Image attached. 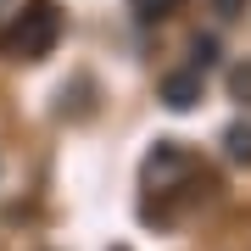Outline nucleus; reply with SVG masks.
Here are the masks:
<instances>
[{
    "label": "nucleus",
    "instance_id": "1",
    "mask_svg": "<svg viewBox=\"0 0 251 251\" xmlns=\"http://www.w3.org/2000/svg\"><path fill=\"white\" fill-rule=\"evenodd\" d=\"M56 39H62V11H56V0H28V6L0 28V56H11V62H45L56 50Z\"/></svg>",
    "mask_w": 251,
    "mask_h": 251
},
{
    "label": "nucleus",
    "instance_id": "2",
    "mask_svg": "<svg viewBox=\"0 0 251 251\" xmlns=\"http://www.w3.org/2000/svg\"><path fill=\"white\" fill-rule=\"evenodd\" d=\"M140 173H145V190H162V196H168L179 179H190V156H184L179 140H156V151L145 156Z\"/></svg>",
    "mask_w": 251,
    "mask_h": 251
},
{
    "label": "nucleus",
    "instance_id": "3",
    "mask_svg": "<svg viewBox=\"0 0 251 251\" xmlns=\"http://www.w3.org/2000/svg\"><path fill=\"white\" fill-rule=\"evenodd\" d=\"M196 100H201V73H196V67L162 78V106H168V112H190Z\"/></svg>",
    "mask_w": 251,
    "mask_h": 251
},
{
    "label": "nucleus",
    "instance_id": "4",
    "mask_svg": "<svg viewBox=\"0 0 251 251\" xmlns=\"http://www.w3.org/2000/svg\"><path fill=\"white\" fill-rule=\"evenodd\" d=\"M224 156L240 162V168H251V123H229L224 128Z\"/></svg>",
    "mask_w": 251,
    "mask_h": 251
},
{
    "label": "nucleus",
    "instance_id": "5",
    "mask_svg": "<svg viewBox=\"0 0 251 251\" xmlns=\"http://www.w3.org/2000/svg\"><path fill=\"white\" fill-rule=\"evenodd\" d=\"M229 95L240 100V106H251V62H234L229 67Z\"/></svg>",
    "mask_w": 251,
    "mask_h": 251
},
{
    "label": "nucleus",
    "instance_id": "6",
    "mask_svg": "<svg viewBox=\"0 0 251 251\" xmlns=\"http://www.w3.org/2000/svg\"><path fill=\"white\" fill-rule=\"evenodd\" d=\"M173 6H179V0H134V17L140 23H156V17H168Z\"/></svg>",
    "mask_w": 251,
    "mask_h": 251
},
{
    "label": "nucleus",
    "instance_id": "7",
    "mask_svg": "<svg viewBox=\"0 0 251 251\" xmlns=\"http://www.w3.org/2000/svg\"><path fill=\"white\" fill-rule=\"evenodd\" d=\"M212 62H218V39H196V45H190V67L201 73V67H212Z\"/></svg>",
    "mask_w": 251,
    "mask_h": 251
},
{
    "label": "nucleus",
    "instance_id": "8",
    "mask_svg": "<svg viewBox=\"0 0 251 251\" xmlns=\"http://www.w3.org/2000/svg\"><path fill=\"white\" fill-rule=\"evenodd\" d=\"M234 6H240V0H218V11H224V17H234Z\"/></svg>",
    "mask_w": 251,
    "mask_h": 251
},
{
    "label": "nucleus",
    "instance_id": "9",
    "mask_svg": "<svg viewBox=\"0 0 251 251\" xmlns=\"http://www.w3.org/2000/svg\"><path fill=\"white\" fill-rule=\"evenodd\" d=\"M112 251H128V246H112Z\"/></svg>",
    "mask_w": 251,
    "mask_h": 251
}]
</instances>
